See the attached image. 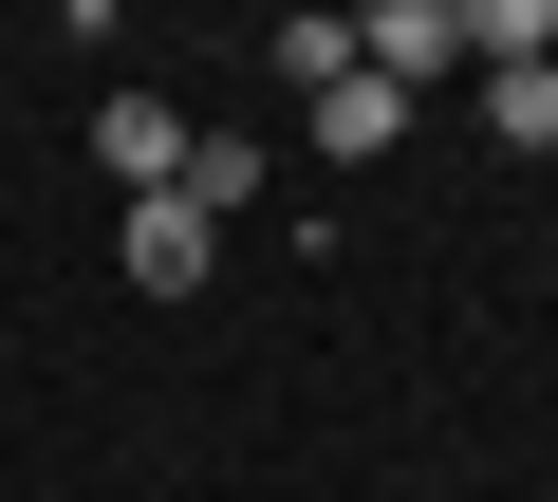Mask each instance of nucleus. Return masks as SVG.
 <instances>
[{"label": "nucleus", "instance_id": "f257e3e1", "mask_svg": "<svg viewBox=\"0 0 558 502\" xmlns=\"http://www.w3.org/2000/svg\"><path fill=\"white\" fill-rule=\"evenodd\" d=\"M354 75H373V94L465 75V0H373V20H354Z\"/></svg>", "mask_w": 558, "mask_h": 502}, {"label": "nucleus", "instance_id": "f03ea898", "mask_svg": "<svg viewBox=\"0 0 558 502\" xmlns=\"http://www.w3.org/2000/svg\"><path fill=\"white\" fill-rule=\"evenodd\" d=\"M205 261H223V223L149 186V205H131V280H149V298H205Z\"/></svg>", "mask_w": 558, "mask_h": 502}, {"label": "nucleus", "instance_id": "7ed1b4c3", "mask_svg": "<svg viewBox=\"0 0 558 502\" xmlns=\"http://www.w3.org/2000/svg\"><path fill=\"white\" fill-rule=\"evenodd\" d=\"M94 168H112V186L149 205V186L186 168V112H168V94H112V112H94Z\"/></svg>", "mask_w": 558, "mask_h": 502}, {"label": "nucleus", "instance_id": "20e7f679", "mask_svg": "<svg viewBox=\"0 0 558 502\" xmlns=\"http://www.w3.org/2000/svg\"><path fill=\"white\" fill-rule=\"evenodd\" d=\"M391 131H410V94H373V75H317V149H336V168H373Z\"/></svg>", "mask_w": 558, "mask_h": 502}, {"label": "nucleus", "instance_id": "39448f33", "mask_svg": "<svg viewBox=\"0 0 558 502\" xmlns=\"http://www.w3.org/2000/svg\"><path fill=\"white\" fill-rule=\"evenodd\" d=\"M168 205H205V223H223V205H260V149H242V131H186V168H168Z\"/></svg>", "mask_w": 558, "mask_h": 502}, {"label": "nucleus", "instance_id": "423d86ee", "mask_svg": "<svg viewBox=\"0 0 558 502\" xmlns=\"http://www.w3.org/2000/svg\"><path fill=\"white\" fill-rule=\"evenodd\" d=\"M484 131H502V149H558V57H502V75H484Z\"/></svg>", "mask_w": 558, "mask_h": 502}]
</instances>
